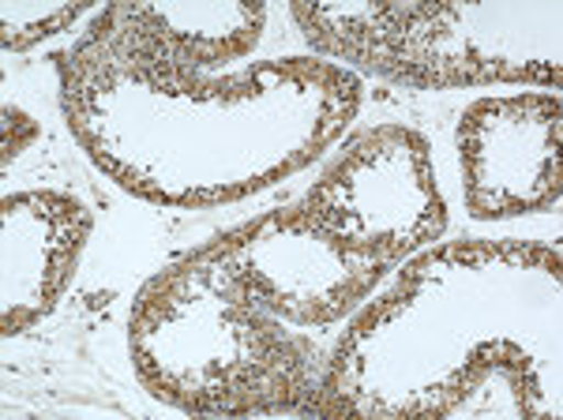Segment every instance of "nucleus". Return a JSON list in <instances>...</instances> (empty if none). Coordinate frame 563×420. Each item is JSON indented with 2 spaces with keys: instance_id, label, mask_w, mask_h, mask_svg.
I'll list each match as a JSON object with an SVG mask.
<instances>
[{
  "instance_id": "2",
  "label": "nucleus",
  "mask_w": 563,
  "mask_h": 420,
  "mask_svg": "<svg viewBox=\"0 0 563 420\" xmlns=\"http://www.w3.org/2000/svg\"><path fill=\"white\" fill-rule=\"evenodd\" d=\"M218 248L244 297L297 327H331L346 319L387 270L323 233L301 207L260 218L218 241Z\"/></svg>"
},
{
  "instance_id": "4",
  "label": "nucleus",
  "mask_w": 563,
  "mask_h": 420,
  "mask_svg": "<svg viewBox=\"0 0 563 420\" xmlns=\"http://www.w3.org/2000/svg\"><path fill=\"white\" fill-rule=\"evenodd\" d=\"M4 222L20 225L31 241H42V252H34L31 259L4 263V331L15 334L57 305L84 252L90 218L79 199L42 191L4 199Z\"/></svg>"
},
{
  "instance_id": "1",
  "label": "nucleus",
  "mask_w": 563,
  "mask_h": 420,
  "mask_svg": "<svg viewBox=\"0 0 563 420\" xmlns=\"http://www.w3.org/2000/svg\"><path fill=\"white\" fill-rule=\"evenodd\" d=\"M301 210L353 255L384 267L435 241L448 225L429 143L398 124L361 135L308 191Z\"/></svg>"
},
{
  "instance_id": "5",
  "label": "nucleus",
  "mask_w": 563,
  "mask_h": 420,
  "mask_svg": "<svg viewBox=\"0 0 563 420\" xmlns=\"http://www.w3.org/2000/svg\"><path fill=\"white\" fill-rule=\"evenodd\" d=\"M84 12L79 4H4V49H26L45 34H57Z\"/></svg>"
},
{
  "instance_id": "3",
  "label": "nucleus",
  "mask_w": 563,
  "mask_h": 420,
  "mask_svg": "<svg viewBox=\"0 0 563 420\" xmlns=\"http://www.w3.org/2000/svg\"><path fill=\"white\" fill-rule=\"evenodd\" d=\"M459 162L474 218H515L556 207L560 98H481L459 124Z\"/></svg>"
}]
</instances>
